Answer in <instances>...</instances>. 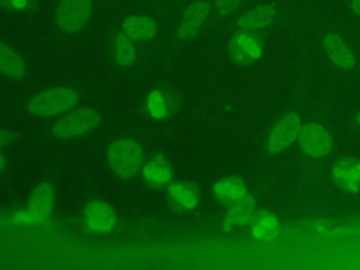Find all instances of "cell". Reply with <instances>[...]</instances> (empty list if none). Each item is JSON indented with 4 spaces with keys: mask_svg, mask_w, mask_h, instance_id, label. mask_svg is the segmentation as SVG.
<instances>
[{
    "mask_svg": "<svg viewBox=\"0 0 360 270\" xmlns=\"http://www.w3.org/2000/svg\"><path fill=\"white\" fill-rule=\"evenodd\" d=\"M77 98V93L70 87H53L35 94L27 107L34 115L52 117L70 110Z\"/></svg>",
    "mask_w": 360,
    "mask_h": 270,
    "instance_id": "6da1fadb",
    "label": "cell"
},
{
    "mask_svg": "<svg viewBox=\"0 0 360 270\" xmlns=\"http://www.w3.org/2000/svg\"><path fill=\"white\" fill-rule=\"evenodd\" d=\"M107 160L115 174L120 177H131L141 169L143 152L138 142L132 139H118L108 146Z\"/></svg>",
    "mask_w": 360,
    "mask_h": 270,
    "instance_id": "7a4b0ae2",
    "label": "cell"
},
{
    "mask_svg": "<svg viewBox=\"0 0 360 270\" xmlns=\"http://www.w3.org/2000/svg\"><path fill=\"white\" fill-rule=\"evenodd\" d=\"M98 122H100V115L96 110L80 108L60 118L52 127V134L59 139H70L91 131L93 128L97 127Z\"/></svg>",
    "mask_w": 360,
    "mask_h": 270,
    "instance_id": "3957f363",
    "label": "cell"
},
{
    "mask_svg": "<svg viewBox=\"0 0 360 270\" xmlns=\"http://www.w3.org/2000/svg\"><path fill=\"white\" fill-rule=\"evenodd\" d=\"M90 14L91 0H60L55 20L60 31L73 34L87 24Z\"/></svg>",
    "mask_w": 360,
    "mask_h": 270,
    "instance_id": "277c9868",
    "label": "cell"
},
{
    "mask_svg": "<svg viewBox=\"0 0 360 270\" xmlns=\"http://www.w3.org/2000/svg\"><path fill=\"white\" fill-rule=\"evenodd\" d=\"M297 139L301 150L312 158L326 156L333 146L330 134L318 122L305 124Z\"/></svg>",
    "mask_w": 360,
    "mask_h": 270,
    "instance_id": "5b68a950",
    "label": "cell"
},
{
    "mask_svg": "<svg viewBox=\"0 0 360 270\" xmlns=\"http://www.w3.org/2000/svg\"><path fill=\"white\" fill-rule=\"evenodd\" d=\"M301 128V117L297 112H288L270 131L267 138V150L270 153H280L285 150L298 138Z\"/></svg>",
    "mask_w": 360,
    "mask_h": 270,
    "instance_id": "8992f818",
    "label": "cell"
},
{
    "mask_svg": "<svg viewBox=\"0 0 360 270\" xmlns=\"http://www.w3.org/2000/svg\"><path fill=\"white\" fill-rule=\"evenodd\" d=\"M278 8L273 3L259 4L248 11H245L236 21L239 30L245 32H253L269 27L277 17Z\"/></svg>",
    "mask_w": 360,
    "mask_h": 270,
    "instance_id": "52a82bcc",
    "label": "cell"
},
{
    "mask_svg": "<svg viewBox=\"0 0 360 270\" xmlns=\"http://www.w3.org/2000/svg\"><path fill=\"white\" fill-rule=\"evenodd\" d=\"M211 4L207 0L193 1L183 13L177 34L181 39L194 37L210 15Z\"/></svg>",
    "mask_w": 360,
    "mask_h": 270,
    "instance_id": "ba28073f",
    "label": "cell"
},
{
    "mask_svg": "<svg viewBox=\"0 0 360 270\" xmlns=\"http://www.w3.org/2000/svg\"><path fill=\"white\" fill-rule=\"evenodd\" d=\"M323 48L330 62L340 69H352L356 63L354 55L349 48L347 42L336 32H328L323 37Z\"/></svg>",
    "mask_w": 360,
    "mask_h": 270,
    "instance_id": "9c48e42d",
    "label": "cell"
},
{
    "mask_svg": "<svg viewBox=\"0 0 360 270\" xmlns=\"http://www.w3.org/2000/svg\"><path fill=\"white\" fill-rule=\"evenodd\" d=\"M53 207V187L51 183H41L30 197L28 214L37 222H44L51 217Z\"/></svg>",
    "mask_w": 360,
    "mask_h": 270,
    "instance_id": "30bf717a",
    "label": "cell"
},
{
    "mask_svg": "<svg viewBox=\"0 0 360 270\" xmlns=\"http://www.w3.org/2000/svg\"><path fill=\"white\" fill-rule=\"evenodd\" d=\"M84 218H86L87 228L97 233L111 231L117 221L114 211L108 205H105L104 202H100V201L90 202L86 207Z\"/></svg>",
    "mask_w": 360,
    "mask_h": 270,
    "instance_id": "8fae6325",
    "label": "cell"
},
{
    "mask_svg": "<svg viewBox=\"0 0 360 270\" xmlns=\"http://www.w3.org/2000/svg\"><path fill=\"white\" fill-rule=\"evenodd\" d=\"M229 53L239 63H249L260 56V44L249 32L238 34L229 46Z\"/></svg>",
    "mask_w": 360,
    "mask_h": 270,
    "instance_id": "7c38bea8",
    "label": "cell"
},
{
    "mask_svg": "<svg viewBox=\"0 0 360 270\" xmlns=\"http://www.w3.org/2000/svg\"><path fill=\"white\" fill-rule=\"evenodd\" d=\"M122 31L131 39L143 41L155 37L158 25L155 20L148 15H129L122 22Z\"/></svg>",
    "mask_w": 360,
    "mask_h": 270,
    "instance_id": "4fadbf2b",
    "label": "cell"
},
{
    "mask_svg": "<svg viewBox=\"0 0 360 270\" xmlns=\"http://www.w3.org/2000/svg\"><path fill=\"white\" fill-rule=\"evenodd\" d=\"M0 72L14 79H20L25 75L24 60L4 42H0Z\"/></svg>",
    "mask_w": 360,
    "mask_h": 270,
    "instance_id": "5bb4252c",
    "label": "cell"
},
{
    "mask_svg": "<svg viewBox=\"0 0 360 270\" xmlns=\"http://www.w3.org/2000/svg\"><path fill=\"white\" fill-rule=\"evenodd\" d=\"M143 177L152 186H165L172 179V170L162 156H156L143 167Z\"/></svg>",
    "mask_w": 360,
    "mask_h": 270,
    "instance_id": "9a60e30c",
    "label": "cell"
},
{
    "mask_svg": "<svg viewBox=\"0 0 360 270\" xmlns=\"http://www.w3.org/2000/svg\"><path fill=\"white\" fill-rule=\"evenodd\" d=\"M169 198L174 207L181 210H190L198 201L197 191L191 186L184 183L172 184L169 187Z\"/></svg>",
    "mask_w": 360,
    "mask_h": 270,
    "instance_id": "2e32d148",
    "label": "cell"
},
{
    "mask_svg": "<svg viewBox=\"0 0 360 270\" xmlns=\"http://www.w3.org/2000/svg\"><path fill=\"white\" fill-rule=\"evenodd\" d=\"M136 58L132 39L125 34H118L114 39V59L121 66H129Z\"/></svg>",
    "mask_w": 360,
    "mask_h": 270,
    "instance_id": "e0dca14e",
    "label": "cell"
},
{
    "mask_svg": "<svg viewBox=\"0 0 360 270\" xmlns=\"http://www.w3.org/2000/svg\"><path fill=\"white\" fill-rule=\"evenodd\" d=\"M217 197L229 204V202H236L243 198V186L235 180V179H226L219 181L215 188H214Z\"/></svg>",
    "mask_w": 360,
    "mask_h": 270,
    "instance_id": "ac0fdd59",
    "label": "cell"
},
{
    "mask_svg": "<svg viewBox=\"0 0 360 270\" xmlns=\"http://www.w3.org/2000/svg\"><path fill=\"white\" fill-rule=\"evenodd\" d=\"M252 210H253V201L250 198H242L236 201L225 219V225L235 226V225L245 224L250 218Z\"/></svg>",
    "mask_w": 360,
    "mask_h": 270,
    "instance_id": "d6986e66",
    "label": "cell"
},
{
    "mask_svg": "<svg viewBox=\"0 0 360 270\" xmlns=\"http://www.w3.org/2000/svg\"><path fill=\"white\" fill-rule=\"evenodd\" d=\"M242 4V0H215V11L222 15V17H226V15H231L233 14Z\"/></svg>",
    "mask_w": 360,
    "mask_h": 270,
    "instance_id": "ffe728a7",
    "label": "cell"
},
{
    "mask_svg": "<svg viewBox=\"0 0 360 270\" xmlns=\"http://www.w3.org/2000/svg\"><path fill=\"white\" fill-rule=\"evenodd\" d=\"M347 6L353 14L360 17V0H347Z\"/></svg>",
    "mask_w": 360,
    "mask_h": 270,
    "instance_id": "44dd1931",
    "label": "cell"
},
{
    "mask_svg": "<svg viewBox=\"0 0 360 270\" xmlns=\"http://www.w3.org/2000/svg\"><path fill=\"white\" fill-rule=\"evenodd\" d=\"M4 167V158L0 155V170Z\"/></svg>",
    "mask_w": 360,
    "mask_h": 270,
    "instance_id": "7402d4cb",
    "label": "cell"
},
{
    "mask_svg": "<svg viewBox=\"0 0 360 270\" xmlns=\"http://www.w3.org/2000/svg\"><path fill=\"white\" fill-rule=\"evenodd\" d=\"M356 122L360 125V112H357V115H356Z\"/></svg>",
    "mask_w": 360,
    "mask_h": 270,
    "instance_id": "603a6c76",
    "label": "cell"
}]
</instances>
